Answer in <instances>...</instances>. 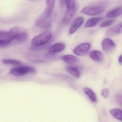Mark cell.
<instances>
[{"label":"cell","instance_id":"obj_1","mask_svg":"<svg viewBox=\"0 0 122 122\" xmlns=\"http://www.w3.org/2000/svg\"><path fill=\"white\" fill-rule=\"evenodd\" d=\"M55 1H56L53 0H47L46 1V8L43 13L36 21L35 25L36 26H42L46 24V23H51L49 19L53 10Z\"/></svg>","mask_w":122,"mask_h":122},{"label":"cell","instance_id":"obj_2","mask_svg":"<svg viewBox=\"0 0 122 122\" xmlns=\"http://www.w3.org/2000/svg\"><path fill=\"white\" fill-rule=\"evenodd\" d=\"M51 37L52 34L50 31H44L32 39L31 44L35 47L41 46L48 43L51 40Z\"/></svg>","mask_w":122,"mask_h":122},{"label":"cell","instance_id":"obj_3","mask_svg":"<svg viewBox=\"0 0 122 122\" xmlns=\"http://www.w3.org/2000/svg\"><path fill=\"white\" fill-rule=\"evenodd\" d=\"M67 6L66 11L63 20L65 23L70 22L74 16L75 13V2L74 0H65Z\"/></svg>","mask_w":122,"mask_h":122},{"label":"cell","instance_id":"obj_4","mask_svg":"<svg viewBox=\"0 0 122 122\" xmlns=\"http://www.w3.org/2000/svg\"><path fill=\"white\" fill-rule=\"evenodd\" d=\"M10 74L14 76H20L27 74L28 73L35 74L36 72L35 69L29 66H22L14 67L11 69Z\"/></svg>","mask_w":122,"mask_h":122},{"label":"cell","instance_id":"obj_5","mask_svg":"<svg viewBox=\"0 0 122 122\" xmlns=\"http://www.w3.org/2000/svg\"><path fill=\"white\" fill-rule=\"evenodd\" d=\"M105 9L104 6L101 5L88 6L85 7L81 11V12L88 16H95L102 13Z\"/></svg>","mask_w":122,"mask_h":122},{"label":"cell","instance_id":"obj_6","mask_svg":"<svg viewBox=\"0 0 122 122\" xmlns=\"http://www.w3.org/2000/svg\"><path fill=\"white\" fill-rule=\"evenodd\" d=\"M19 28L17 27H13L7 32L0 31V41L8 42L10 43L19 32Z\"/></svg>","mask_w":122,"mask_h":122},{"label":"cell","instance_id":"obj_7","mask_svg":"<svg viewBox=\"0 0 122 122\" xmlns=\"http://www.w3.org/2000/svg\"><path fill=\"white\" fill-rule=\"evenodd\" d=\"M91 45L88 43H82L78 45L73 50V53L78 56L85 55L89 51Z\"/></svg>","mask_w":122,"mask_h":122},{"label":"cell","instance_id":"obj_8","mask_svg":"<svg viewBox=\"0 0 122 122\" xmlns=\"http://www.w3.org/2000/svg\"><path fill=\"white\" fill-rule=\"evenodd\" d=\"M84 18L82 16H79L76 18L72 22L69 31L70 34H74L77 30V29L82 25L84 22Z\"/></svg>","mask_w":122,"mask_h":122},{"label":"cell","instance_id":"obj_9","mask_svg":"<svg viewBox=\"0 0 122 122\" xmlns=\"http://www.w3.org/2000/svg\"><path fill=\"white\" fill-rule=\"evenodd\" d=\"M102 45L104 51L107 52L113 50L116 46L113 41L109 38H106L103 39L102 42Z\"/></svg>","mask_w":122,"mask_h":122},{"label":"cell","instance_id":"obj_10","mask_svg":"<svg viewBox=\"0 0 122 122\" xmlns=\"http://www.w3.org/2000/svg\"><path fill=\"white\" fill-rule=\"evenodd\" d=\"M27 37V34L25 32L19 33L10 42V45H15L23 43L26 41Z\"/></svg>","mask_w":122,"mask_h":122},{"label":"cell","instance_id":"obj_11","mask_svg":"<svg viewBox=\"0 0 122 122\" xmlns=\"http://www.w3.org/2000/svg\"><path fill=\"white\" fill-rule=\"evenodd\" d=\"M122 33V22L110 28L107 31V36H109L119 35Z\"/></svg>","mask_w":122,"mask_h":122},{"label":"cell","instance_id":"obj_12","mask_svg":"<svg viewBox=\"0 0 122 122\" xmlns=\"http://www.w3.org/2000/svg\"><path fill=\"white\" fill-rule=\"evenodd\" d=\"M90 58L97 62H101L104 59L103 53L100 51L93 50L90 52Z\"/></svg>","mask_w":122,"mask_h":122},{"label":"cell","instance_id":"obj_13","mask_svg":"<svg viewBox=\"0 0 122 122\" xmlns=\"http://www.w3.org/2000/svg\"><path fill=\"white\" fill-rule=\"evenodd\" d=\"M122 14V6H119L109 11L106 14L105 17L112 18L118 17Z\"/></svg>","mask_w":122,"mask_h":122},{"label":"cell","instance_id":"obj_14","mask_svg":"<svg viewBox=\"0 0 122 122\" xmlns=\"http://www.w3.org/2000/svg\"><path fill=\"white\" fill-rule=\"evenodd\" d=\"M65 46L64 43H56L51 46L49 49V52L52 53H59L64 50Z\"/></svg>","mask_w":122,"mask_h":122},{"label":"cell","instance_id":"obj_15","mask_svg":"<svg viewBox=\"0 0 122 122\" xmlns=\"http://www.w3.org/2000/svg\"><path fill=\"white\" fill-rule=\"evenodd\" d=\"M61 59L64 62L69 64L76 63L79 60L77 57L71 54H66L62 56L61 57Z\"/></svg>","mask_w":122,"mask_h":122},{"label":"cell","instance_id":"obj_16","mask_svg":"<svg viewBox=\"0 0 122 122\" xmlns=\"http://www.w3.org/2000/svg\"><path fill=\"white\" fill-rule=\"evenodd\" d=\"M67 72L71 75L76 79H79L80 76V72L79 69L77 67L70 66L67 67Z\"/></svg>","mask_w":122,"mask_h":122},{"label":"cell","instance_id":"obj_17","mask_svg":"<svg viewBox=\"0 0 122 122\" xmlns=\"http://www.w3.org/2000/svg\"><path fill=\"white\" fill-rule=\"evenodd\" d=\"M102 19V18H93L89 19L84 25L85 28H92L95 26Z\"/></svg>","mask_w":122,"mask_h":122},{"label":"cell","instance_id":"obj_18","mask_svg":"<svg viewBox=\"0 0 122 122\" xmlns=\"http://www.w3.org/2000/svg\"><path fill=\"white\" fill-rule=\"evenodd\" d=\"M84 91L92 102H97V95L93 90L90 88L86 87L84 89Z\"/></svg>","mask_w":122,"mask_h":122},{"label":"cell","instance_id":"obj_19","mask_svg":"<svg viewBox=\"0 0 122 122\" xmlns=\"http://www.w3.org/2000/svg\"><path fill=\"white\" fill-rule=\"evenodd\" d=\"M110 114L117 119L122 122V110L118 109H113L110 111Z\"/></svg>","mask_w":122,"mask_h":122},{"label":"cell","instance_id":"obj_20","mask_svg":"<svg viewBox=\"0 0 122 122\" xmlns=\"http://www.w3.org/2000/svg\"><path fill=\"white\" fill-rule=\"evenodd\" d=\"M1 62L5 64L10 65H19L21 64V62L20 61L15 59H3L1 60Z\"/></svg>","mask_w":122,"mask_h":122},{"label":"cell","instance_id":"obj_21","mask_svg":"<svg viewBox=\"0 0 122 122\" xmlns=\"http://www.w3.org/2000/svg\"><path fill=\"white\" fill-rule=\"evenodd\" d=\"M115 22V20L114 19L107 20L101 23L100 25V27L102 28H107L113 25Z\"/></svg>","mask_w":122,"mask_h":122},{"label":"cell","instance_id":"obj_22","mask_svg":"<svg viewBox=\"0 0 122 122\" xmlns=\"http://www.w3.org/2000/svg\"><path fill=\"white\" fill-rule=\"evenodd\" d=\"M102 96L105 98V99H107L110 95V92L109 90L107 88L103 89L102 90L101 92Z\"/></svg>","mask_w":122,"mask_h":122},{"label":"cell","instance_id":"obj_23","mask_svg":"<svg viewBox=\"0 0 122 122\" xmlns=\"http://www.w3.org/2000/svg\"><path fill=\"white\" fill-rule=\"evenodd\" d=\"M44 57L46 58L49 59H53L54 58L56 57V56L54 55V53H46L44 55Z\"/></svg>","mask_w":122,"mask_h":122},{"label":"cell","instance_id":"obj_24","mask_svg":"<svg viewBox=\"0 0 122 122\" xmlns=\"http://www.w3.org/2000/svg\"><path fill=\"white\" fill-rule=\"evenodd\" d=\"M10 45V43L8 42L0 41V48H4Z\"/></svg>","mask_w":122,"mask_h":122},{"label":"cell","instance_id":"obj_25","mask_svg":"<svg viewBox=\"0 0 122 122\" xmlns=\"http://www.w3.org/2000/svg\"><path fill=\"white\" fill-rule=\"evenodd\" d=\"M117 100L119 105L122 106V95H118L117 96Z\"/></svg>","mask_w":122,"mask_h":122},{"label":"cell","instance_id":"obj_26","mask_svg":"<svg viewBox=\"0 0 122 122\" xmlns=\"http://www.w3.org/2000/svg\"><path fill=\"white\" fill-rule=\"evenodd\" d=\"M119 61L120 64L122 65V54L119 57Z\"/></svg>","mask_w":122,"mask_h":122},{"label":"cell","instance_id":"obj_27","mask_svg":"<svg viewBox=\"0 0 122 122\" xmlns=\"http://www.w3.org/2000/svg\"><path fill=\"white\" fill-rule=\"evenodd\" d=\"M1 72H2V70H1V69H0V73H1Z\"/></svg>","mask_w":122,"mask_h":122}]
</instances>
